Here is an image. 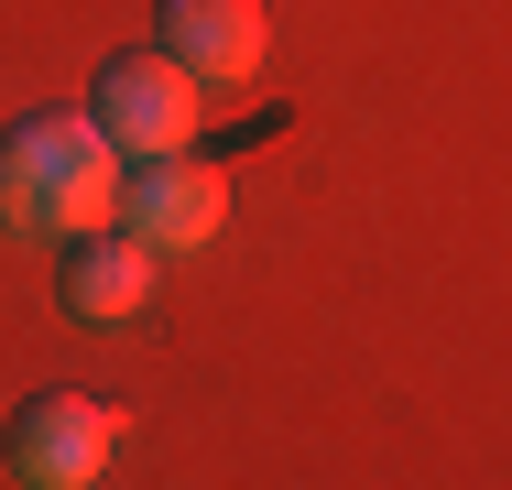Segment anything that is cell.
I'll return each instance as SVG.
<instances>
[{
	"instance_id": "cell-1",
	"label": "cell",
	"mask_w": 512,
	"mask_h": 490,
	"mask_svg": "<svg viewBox=\"0 0 512 490\" xmlns=\"http://www.w3.org/2000/svg\"><path fill=\"white\" fill-rule=\"evenodd\" d=\"M120 142L88 109H33L0 131V229L11 240H88L120 218Z\"/></svg>"
},
{
	"instance_id": "cell-2",
	"label": "cell",
	"mask_w": 512,
	"mask_h": 490,
	"mask_svg": "<svg viewBox=\"0 0 512 490\" xmlns=\"http://www.w3.org/2000/svg\"><path fill=\"white\" fill-rule=\"evenodd\" d=\"M120 436H131V414L109 403V392H33L11 425H0V458H11V480L22 490H99L109 458H120Z\"/></svg>"
},
{
	"instance_id": "cell-3",
	"label": "cell",
	"mask_w": 512,
	"mask_h": 490,
	"mask_svg": "<svg viewBox=\"0 0 512 490\" xmlns=\"http://www.w3.org/2000/svg\"><path fill=\"white\" fill-rule=\"evenodd\" d=\"M88 120L120 142V164L197 153V77H186L164 44H131V55H109V66H99V88H88Z\"/></svg>"
},
{
	"instance_id": "cell-4",
	"label": "cell",
	"mask_w": 512,
	"mask_h": 490,
	"mask_svg": "<svg viewBox=\"0 0 512 490\" xmlns=\"http://www.w3.org/2000/svg\"><path fill=\"white\" fill-rule=\"evenodd\" d=\"M120 229L142 240V251H207L218 229H229V175L207 164V153H164V164H131L120 175Z\"/></svg>"
},
{
	"instance_id": "cell-5",
	"label": "cell",
	"mask_w": 512,
	"mask_h": 490,
	"mask_svg": "<svg viewBox=\"0 0 512 490\" xmlns=\"http://www.w3.org/2000/svg\"><path fill=\"white\" fill-rule=\"evenodd\" d=\"M262 44H273V11H262V0H164V55H175L197 88L262 77Z\"/></svg>"
},
{
	"instance_id": "cell-6",
	"label": "cell",
	"mask_w": 512,
	"mask_h": 490,
	"mask_svg": "<svg viewBox=\"0 0 512 490\" xmlns=\"http://www.w3.org/2000/svg\"><path fill=\"white\" fill-rule=\"evenodd\" d=\"M153 262H164V251H142V240L109 218V229H88V240H66V273H55V294H66V316L120 327V316H142V305H153Z\"/></svg>"
}]
</instances>
